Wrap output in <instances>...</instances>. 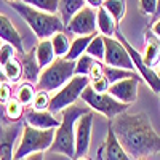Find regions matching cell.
<instances>
[{
    "instance_id": "obj_1",
    "label": "cell",
    "mask_w": 160,
    "mask_h": 160,
    "mask_svg": "<svg viewBox=\"0 0 160 160\" xmlns=\"http://www.w3.org/2000/svg\"><path fill=\"white\" fill-rule=\"evenodd\" d=\"M109 125L131 158H148L160 152V136L148 114L127 111L109 120Z\"/></svg>"
},
{
    "instance_id": "obj_2",
    "label": "cell",
    "mask_w": 160,
    "mask_h": 160,
    "mask_svg": "<svg viewBox=\"0 0 160 160\" xmlns=\"http://www.w3.org/2000/svg\"><path fill=\"white\" fill-rule=\"evenodd\" d=\"M10 5L28 22V26L32 29V32L35 34V37L38 40H47V38H51L58 32H66V26L61 21L58 13L56 15H51V13L40 11V10H35L29 5L19 2V0L10 2Z\"/></svg>"
},
{
    "instance_id": "obj_3",
    "label": "cell",
    "mask_w": 160,
    "mask_h": 160,
    "mask_svg": "<svg viewBox=\"0 0 160 160\" xmlns=\"http://www.w3.org/2000/svg\"><path fill=\"white\" fill-rule=\"evenodd\" d=\"M90 109L85 106L72 104L61 111V125L55 130V141L51 144V152L62 154L69 158H75V123Z\"/></svg>"
},
{
    "instance_id": "obj_4",
    "label": "cell",
    "mask_w": 160,
    "mask_h": 160,
    "mask_svg": "<svg viewBox=\"0 0 160 160\" xmlns=\"http://www.w3.org/2000/svg\"><path fill=\"white\" fill-rule=\"evenodd\" d=\"M53 141H55V130H38L26 123L21 130V139L15 149L13 160H24L32 154L50 151Z\"/></svg>"
},
{
    "instance_id": "obj_5",
    "label": "cell",
    "mask_w": 160,
    "mask_h": 160,
    "mask_svg": "<svg viewBox=\"0 0 160 160\" xmlns=\"http://www.w3.org/2000/svg\"><path fill=\"white\" fill-rule=\"evenodd\" d=\"M75 61H69L68 58H55L50 66L42 69L37 80V87L42 91H58L74 77Z\"/></svg>"
},
{
    "instance_id": "obj_6",
    "label": "cell",
    "mask_w": 160,
    "mask_h": 160,
    "mask_svg": "<svg viewBox=\"0 0 160 160\" xmlns=\"http://www.w3.org/2000/svg\"><path fill=\"white\" fill-rule=\"evenodd\" d=\"M90 85V78L83 77V75H74L68 83H66L61 90H58L55 95L50 99V106H48V112L56 114L64 111L66 108L75 104L77 99H80L83 90Z\"/></svg>"
},
{
    "instance_id": "obj_7",
    "label": "cell",
    "mask_w": 160,
    "mask_h": 160,
    "mask_svg": "<svg viewBox=\"0 0 160 160\" xmlns=\"http://www.w3.org/2000/svg\"><path fill=\"white\" fill-rule=\"evenodd\" d=\"M80 99H82L91 111H96V112L102 114L109 120H112L114 117L127 112L128 108H130L128 104L118 102L117 99H114L109 93H96V91H93V88L90 85L83 90Z\"/></svg>"
},
{
    "instance_id": "obj_8",
    "label": "cell",
    "mask_w": 160,
    "mask_h": 160,
    "mask_svg": "<svg viewBox=\"0 0 160 160\" xmlns=\"http://www.w3.org/2000/svg\"><path fill=\"white\" fill-rule=\"evenodd\" d=\"M115 38L120 40V42H122V45L127 48L128 55H130V58H131V62H133V66H135V71L141 75V78L144 80V82L151 87V90H152L154 93L160 95V77H158V74H157L154 69H151V68H148V66H146V62H144V59H142V55L125 38V35L122 34V31L118 29V26H117V29H115Z\"/></svg>"
},
{
    "instance_id": "obj_9",
    "label": "cell",
    "mask_w": 160,
    "mask_h": 160,
    "mask_svg": "<svg viewBox=\"0 0 160 160\" xmlns=\"http://www.w3.org/2000/svg\"><path fill=\"white\" fill-rule=\"evenodd\" d=\"M104 45H106V55L102 61L104 66L136 72L127 48L122 45L120 40H117L115 37H104Z\"/></svg>"
},
{
    "instance_id": "obj_10",
    "label": "cell",
    "mask_w": 160,
    "mask_h": 160,
    "mask_svg": "<svg viewBox=\"0 0 160 160\" xmlns=\"http://www.w3.org/2000/svg\"><path fill=\"white\" fill-rule=\"evenodd\" d=\"M98 31L96 26V10L90 7H83L80 11L71 18V21L66 24V32L74 34L77 37L82 35H95Z\"/></svg>"
},
{
    "instance_id": "obj_11",
    "label": "cell",
    "mask_w": 160,
    "mask_h": 160,
    "mask_svg": "<svg viewBox=\"0 0 160 160\" xmlns=\"http://www.w3.org/2000/svg\"><path fill=\"white\" fill-rule=\"evenodd\" d=\"M91 133H93V111H88L75 123V158H83L88 154L91 144Z\"/></svg>"
},
{
    "instance_id": "obj_12",
    "label": "cell",
    "mask_w": 160,
    "mask_h": 160,
    "mask_svg": "<svg viewBox=\"0 0 160 160\" xmlns=\"http://www.w3.org/2000/svg\"><path fill=\"white\" fill-rule=\"evenodd\" d=\"M141 80H142L141 77H130V78L118 80V82L109 87L108 93L118 102L131 106L138 98V87H139Z\"/></svg>"
},
{
    "instance_id": "obj_13",
    "label": "cell",
    "mask_w": 160,
    "mask_h": 160,
    "mask_svg": "<svg viewBox=\"0 0 160 160\" xmlns=\"http://www.w3.org/2000/svg\"><path fill=\"white\" fill-rule=\"evenodd\" d=\"M0 40L5 43H10L15 47V50L19 53V55H26V48H24V43H22V38L18 32V29L13 26L11 19L5 15L0 13Z\"/></svg>"
},
{
    "instance_id": "obj_14",
    "label": "cell",
    "mask_w": 160,
    "mask_h": 160,
    "mask_svg": "<svg viewBox=\"0 0 160 160\" xmlns=\"http://www.w3.org/2000/svg\"><path fill=\"white\" fill-rule=\"evenodd\" d=\"M24 118H26V123L38 128V130H56L61 125V120L56 118L55 114H51L48 111H28L24 112Z\"/></svg>"
},
{
    "instance_id": "obj_15",
    "label": "cell",
    "mask_w": 160,
    "mask_h": 160,
    "mask_svg": "<svg viewBox=\"0 0 160 160\" xmlns=\"http://www.w3.org/2000/svg\"><path fill=\"white\" fill-rule=\"evenodd\" d=\"M102 160H135V158H131L127 154V151L123 149V146L118 142V139L114 135L111 125H108V133H106L104 157H102Z\"/></svg>"
},
{
    "instance_id": "obj_16",
    "label": "cell",
    "mask_w": 160,
    "mask_h": 160,
    "mask_svg": "<svg viewBox=\"0 0 160 160\" xmlns=\"http://www.w3.org/2000/svg\"><path fill=\"white\" fill-rule=\"evenodd\" d=\"M21 130L22 127L19 125H11L8 128L0 127V160H13V155H15L13 144Z\"/></svg>"
},
{
    "instance_id": "obj_17",
    "label": "cell",
    "mask_w": 160,
    "mask_h": 160,
    "mask_svg": "<svg viewBox=\"0 0 160 160\" xmlns=\"http://www.w3.org/2000/svg\"><path fill=\"white\" fill-rule=\"evenodd\" d=\"M144 62L148 68H154L160 59V38H157L151 31L146 34V48H144Z\"/></svg>"
},
{
    "instance_id": "obj_18",
    "label": "cell",
    "mask_w": 160,
    "mask_h": 160,
    "mask_svg": "<svg viewBox=\"0 0 160 160\" xmlns=\"http://www.w3.org/2000/svg\"><path fill=\"white\" fill-rule=\"evenodd\" d=\"M34 55H35V59H37V62L40 66V69H45L47 66H50L53 61H55L56 55H55V51H53L50 38L38 40V43L34 48Z\"/></svg>"
},
{
    "instance_id": "obj_19",
    "label": "cell",
    "mask_w": 160,
    "mask_h": 160,
    "mask_svg": "<svg viewBox=\"0 0 160 160\" xmlns=\"http://www.w3.org/2000/svg\"><path fill=\"white\" fill-rule=\"evenodd\" d=\"M96 26H98V31L102 37H114L118 24L114 21V18L109 13L101 7V8L96 10Z\"/></svg>"
},
{
    "instance_id": "obj_20",
    "label": "cell",
    "mask_w": 160,
    "mask_h": 160,
    "mask_svg": "<svg viewBox=\"0 0 160 160\" xmlns=\"http://www.w3.org/2000/svg\"><path fill=\"white\" fill-rule=\"evenodd\" d=\"M83 7H87L85 0H59V7H58V15L64 26L71 21V18L75 15L77 11H80Z\"/></svg>"
},
{
    "instance_id": "obj_21",
    "label": "cell",
    "mask_w": 160,
    "mask_h": 160,
    "mask_svg": "<svg viewBox=\"0 0 160 160\" xmlns=\"http://www.w3.org/2000/svg\"><path fill=\"white\" fill-rule=\"evenodd\" d=\"M22 75L28 78L26 82H31V83H37V80L40 77V72H42V69H40V66L35 59V55H34V50L29 51V55L26 53L24 55V59H22Z\"/></svg>"
},
{
    "instance_id": "obj_22",
    "label": "cell",
    "mask_w": 160,
    "mask_h": 160,
    "mask_svg": "<svg viewBox=\"0 0 160 160\" xmlns=\"http://www.w3.org/2000/svg\"><path fill=\"white\" fill-rule=\"evenodd\" d=\"M95 35H82V37H75L74 42L71 43V48H69V53H68V58L69 61H77L82 55L87 53V48L91 42V38Z\"/></svg>"
},
{
    "instance_id": "obj_23",
    "label": "cell",
    "mask_w": 160,
    "mask_h": 160,
    "mask_svg": "<svg viewBox=\"0 0 160 160\" xmlns=\"http://www.w3.org/2000/svg\"><path fill=\"white\" fill-rule=\"evenodd\" d=\"M102 8L109 13V15L114 18V21L118 24L125 18L127 13V2L125 0H104L102 2Z\"/></svg>"
},
{
    "instance_id": "obj_24",
    "label": "cell",
    "mask_w": 160,
    "mask_h": 160,
    "mask_svg": "<svg viewBox=\"0 0 160 160\" xmlns=\"http://www.w3.org/2000/svg\"><path fill=\"white\" fill-rule=\"evenodd\" d=\"M50 42H51V47H53V51H55L56 58H66L68 56L69 48H71V42H69L68 35H66V32L55 34L50 38Z\"/></svg>"
},
{
    "instance_id": "obj_25",
    "label": "cell",
    "mask_w": 160,
    "mask_h": 160,
    "mask_svg": "<svg viewBox=\"0 0 160 160\" xmlns=\"http://www.w3.org/2000/svg\"><path fill=\"white\" fill-rule=\"evenodd\" d=\"M87 55L91 56L95 61H99L102 62L104 61V55H106V45H104V37L99 34V35H95L91 38V42L87 48Z\"/></svg>"
},
{
    "instance_id": "obj_26",
    "label": "cell",
    "mask_w": 160,
    "mask_h": 160,
    "mask_svg": "<svg viewBox=\"0 0 160 160\" xmlns=\"http://www.w3.org/2000/svg\"><path fill=\"white\" fill-rule=\"evenodd\" d=\"M2 71H3V75L7 77V80L16 83L22 77V64H21V61L18 58H13L3 66Z\"/></svg>"
},
{
    "instance_id": "obj_27",
    "label": "cell",
    "mask_w": 160,
    "mask_h": 160,
    "mask_svg": "<svg viewBox=\"0 0 160 160\" xmlns=\"http://www.w3.org/2000/svg\"><path fill=\"white\" fill-rule=\"evenodd\" d=\"M19 2L29 5V7H32L35 10L51 13V15H56L58 7H59V0H19Z\"/></svg>"
},
{
    "instance_id": "obj_28",
    "label": "cell",
    "mask_w": 160,
    "mask_h": 160,
    "mask_svg": "<svg viewBox=\"0 0 160 160\" xmlns=\"http://www.w3.org/2000/svg\"><path fill=\"white\" fill-rule=\"evenodd\" d=\"M35 87L34 83L31 82H24L18 87V91H16V99L22 104V106H32V101L35 98Z\"/></svg>"
},
{
    "instance_id": "obj_29",
    "label": "cell",
    "mask_w": 160,
    "mask_h": 160,
    "mask_svg": "<svg viewBox=\"0 0 160 160\" xmlns=\"http://www.w3.org/2000/svg\"><path fill=\"white\" fill-rule=\"evenodd\" d=\"M24 106L16 99V98H13L10 99L7 104H5V115L7 118L10 120V122H19L21 117L24 115Z\"/></svg>"
},
{
    "instance_id": "obj_30",
    "label": "cell",
    "mask_w": 160,
    "mask_h": 160,
    "mask_svg": "<svg viewBox=\"0 0 160 160\" xmlns=\"http://www.w3.org/2000/svg\"><path fill=\"white\" fill-rule=\"evenodd\" d=\"M138 72H131V71H125V69H118V68H109V66H104V77L108 78V82L112 85L118 80L123 78H130V77H138Z\"/></svg>"
},
{
    "instance_id": "obj_31",
    "label": "cell",
    "mask_w": 160,
    "mask_h": 160,
    "mask_svg": "<svg viewBox=\"0 0 160 160\" xmlns=\"http://www.w3.org/2000/svg\"><path fill=\"white\" fill-rule=\"evenodd\" d=\"M95 64V59L91 56H88L87 53L82 55L77 61H75V68H74V75H83V77H88L90 72H91V68Z\"/></svg>"
},
{
    "instance_id": "obj_32",
    "label": "cell",
    "mask_w": 160,
    "mask_h": 160,
    "mask_svg": "<svg viewBox=\"0 0 160 160\" xmlns=\"http://www.w3.org/2000/svg\"><path fill=\"white\" fill-rule=\"evenodd\" d=\"M50 99H51V96L48 95L47 91L38 90V91L35 93L34 101H32V109H34V111H48Z\"/></svg>"
},
{
    "instance_id": "obj_33",
    "label": "cell",
    "mask_w": 160,
    "mask_h": 160,
    "mask_svg": "<svg viewBox=\"0 0 160 160\" xmlns=\"http://www.w3.org/2000/svg\"><path fill=\"white\" fill-rule=\"evenodd\" d=\"M13 58H16V50H15V47L3 42L2 45H0V68H3V66H5L10 59H13Z\"/></svg>"
},
{
    "instance_id": "obj_34",
    "label": "cell",
    "mask_w": 160,
    "mask_h": 160,
    "mask_svg": "<svg viewBox=\"0 0 160 160\" xmlns=\"http://www.w3.org/2000/svg\"><path fill=\"white\" fill-rule=\"evenodd\" d=\"M157 5H158V0H139V10L142 11V15H148V16H155Z\"/></svg>"
},
{
    "instance_id": "obj_35",
    "label": "cell",
    "mask_w": 160,
    "mask_h": 160,
    "mask_svg": "<svg viewBox=\"0 0 160 160\" xmlns=\"http://www.w3.org/2000/svg\"><path fill=\"white\" fill-rule=\"evenodd\" d=\"M90 87L93 88V91H96V93H108L111 83L108 82V78H106V77H101L98 80H91Z\"/></svg>"
},
{
    "instance_id": "obj_36",
    "label": "cell",
    "mask_w": 160,
    "mask_h": 160,
    "mask_svg": "<svg viewBox=\"0 0 160 160\" xmlns=\"http://www.w3.org/2000/svg\"><path fill=\"white\" fill-rule=\"evenodd\" d=\"M101 77H104V64L99 62V61H95V64H93L88 78H90V82H91V80H98V78H101Z\"/></svg>"
},
{
    "instance_id": "obj_37",
    "label": "cell",
    "mask_w": 160,
    "mask_h": 160,
    "mask_svg": "<svg viewBox=\"0 0 160 160\" xmlns=\"http://www.w3.org/2000/svg\"><path fill=\"white\" fill-rule=\"evenodd\" d=\"M11 99V85L7 82H2L0 85V104H7Z\"/></svg>"
},
{
    "instance_id": "obj_38",
    "label": "cell",
    "mask_w": 160,
    "mask_h": 160,
    "mask_svg": "<svg viewBox=\"0 0 160 160\" xmlns=\"http://www.w3.org/2000/svg\"><path fill=\"white\" fill-rule=\"evenodd\" d=\"M151 32H152L157 38H160V18H157V19L154 21L152 28H151Z\"/></svg>"
},
{
    "instance_id": "obj_39",
    "label": "cell",
    "mask_w": 160,
    "mask_h": 160,
    "mask_svg": "<svg viewBox=\"0 0 160 160\" xmlns=\"http://www.w3.org/2000/svg\"><path fill=\"white\" fill-rule=\"evenodd\" d=\"M85 2H87V7H90V8H93V10H98V8L102 7L104 0H85Z\"/></svg>"
},
{
    "instance_id": "obj_40",
    "label": "cell",
    "mask_w": 160,
    "mask_h": 160,
    "mask_svg": "<svg viewBox=\"0 0 160 160\" xmlns=\"http://www.w3.org/2000/svg\"><path fill=\"white\" fill-rule=\"evenodd\" d=\"M24 160H45V155H43V152H37V154H32L29 157H26Z\"/></svg>"
},
{
    "instance_id": "obj_41",
    "label": "cell",
    "mask_w": 160,
    "mask_h": 160,
    "mask_svg": "<svg viewBox=\"0 0 160 160\" xmlns=\"http://www.w3.org/2000/svg\"><path fill=\"white\" fill-rule=\"evenodd\" d=\"M155 16L160 18V0H158V5H157V13H155Z\"/></svg>"
},
{
    "instance_id": "obj_42",
    "label": "cell",
    "mask_w": 160,
    "mask_h": 160,
    "mask_svg": "<svg viewBox=\"0 0 160 160\" xmlns=\"http://www.w3.org/2000/svg\"><path fill=\"white\" fill-rule=\"evenodd\" d=\"M75 160H87V158H85V157H83V158H75Z\"/></svg>"
},
{
    "instance_id": "obj_43",
    "label": "cell",
    "mask_w": 160,
    "mask_h": 160,
    "mask_svg": "<svg viewBox=\"0 0 160 160\" xmlns=\"http://www.w3.org/2000/svg\"><path fill=\"white\" fill-rule=\"evenodd\" d=\"M138 160H148V158H138Z\"/></svg>"
},
{
    "instance_id": "obj_44",
    "label": "cell",
    "mask_w": 160,
    "mask_h": 160,
    "mask_svg": "<svg viewBox=\"0 0 160 160\" xmlns=\"http://www.w3.org/2000/svg\"><path fill=\"white\" fill-rule=\"evenodd\" d=\"M158 77H160V68H158Z\"/></svg>"
},
{
    "instance_id": "obj_45",
    "label": "cell",
    "mask_w": 160,
    "mask_h": 160,
    "mask_svg": "<svg viewBox=\"0 0 160 160\" xmlns=\"http://www.w3.org/2000/svg\"><path fill=\"white\" fill-rule=\"evenodd\" d=\"M8 2H15V0H8Z\"/></svg>"
},
{
    "instance_id": "obj_46",
    "label": "cell",
    "mask_w": 160,
    "mask_h": 160,
    "mask_svg": "<svg viewBox=\"0 0 160 160\" xmlns=\"http://www.w3.org/2000/svg\"><path fill=\"white\" fill-rule=\"evenodd\" d=\"M0 85H2V80H0Z\"/></svg>"
},
{
    "instance_id": "obj_47",
    "label": "cell",
    "mask_w": 160,
    "mask_h": 160,
    "mask_svg": "<svg viewBox=\"0 0 160 160\" xmlns=\"http://www.w3.org/2000/svg\"><path fill=\"white\" fill-rule=\"evenodd\" d=\"M158 98H160V95H158Z\"/></svg>"
}]
</instances>
